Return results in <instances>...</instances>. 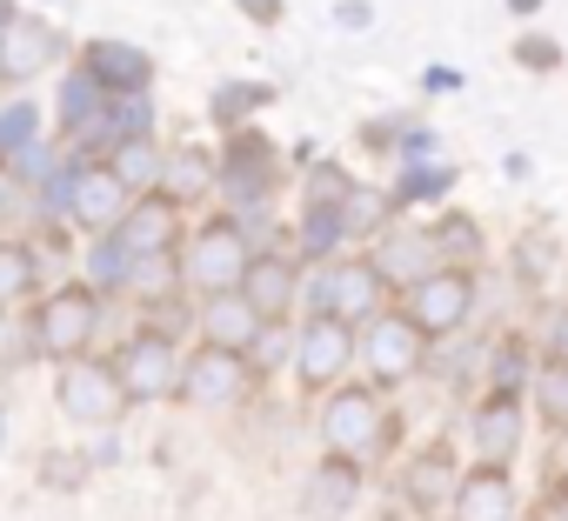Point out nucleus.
<instances>
[{
  "label": "nucleus",
  "instance_id": "obj_1",
  "mask_svg": "<svg viewBox=\"0 0 568 521\" xmlns=\"http://www.w3.org/2000/svg\"><path fill=\"white\" fill-rule=\"evenodd\" d=\"M54 401H61V415L81 421V428H114L134 395H128V381H121V361H88V355H74V361H61Z\"/></svg>",
  "mask_w": 568,
  "mask_h": 521
},
{
  "label": "nucleus",
  "instance_id": "obj_2",
  "mask_svg": "<svg viewBox=\"0 0 568 521\" xmlns=\"http://www.w3.org/2000/svg\"><path fill=\"white\" fill-rule=\"evenodd\" d=\"M94 328H101V295L94 288H61L34 315V348L54 355V361H74V355H88Z\"/></svg>",
  "mask_w": 568,
  "mask_h": 521
},
{
  "label": "nucleus",
  "instance_id": "obj_3",
  "mask_svg": "<svg viewBox=\"0 0 568 521\" xmlns=\"http://www.w3.org/2000/svg\"><path fill=\"white\" fill-rule=\"evenodd\" d=\"M247 241H241V227L234 221H214V227H201L194 234V247H187V282L194 288H207V295H221V288H241V275H247Z\"/></svg>",
  "mask_w": 568,
  "mask_h": 521
},
{
  "label": "nucleus",
  "instance_id": "obj_4",
  "mask_svg": "<svg viewBox=\"0 0 568 521\" xmlns=\"http://www.w3.org/2000/svg\"><path fill=\"white\" fill-rule=\"evenodd\" d=\"M128 201H134V187L114 174V161H74L68 167V214L81 227H114L128 214Z\"/></svg>",
  "mask_w": 568,
  "mask_h": 521
},
{
  "label": "nucleus",
  "instance_id": "obj_5",
  "mask_svg": "<svg viewBox=\"0 0 568 521\" xmlns=\"http://www.w3.org/2000/svg\"><path fill=\"white\" fill-rule=\"evenodd\" d=\"M114 241H121L128 260H134V254H161V247H174V241H181V194L154 187V194L128 201V214L114 221Z\"/></svg>",
  "mask_w": 568,
  "mask_h": 521
},
{
  "label": "nucleus",
  "instance_id": "obj_6",
  "mask_svg": "<svg viewBox=\"0 0 568 521\" xmlns=\"http://www.w3.org/2000/svg\"><path fill=\"white\" fill-rule=\"evenodd\" d=\"M181 395L194 401V408H234L241 395H247V361H241V348H201L187 368H181Z\"/></svg>",
  "mask_w": 568,
  "mask_h": 521
},
{
  "label": "nucleus",
  "instance_id": "obj_7",
  "mask_svg": "<svg viewBox=\"0 0 568 521\" xmlns=\"http://www.w3.org/2000/svg\"><path fill=\"white\" fill-rule=\"evenodd\" d=\"M422 341H428V328L415 315H375L368 321V368L382 381H408L422 368V355H428Z\"/></svg>",
  "mask_w": 568,
  "mask_h": 521
},
{
  "label": "nucleus",
  "instance_id": "obj_8",
  "mask_svg": "<svg viewBox=\"0 0 568 521\" xmlns=\"http://www.w3.org/2000/svg\"><path fill=\"white\" fill-rule=\"evenodd\" d=\"M348 361H355V328H348L342 315H315V321L302 328V341H295V368H302V381L322 388V381H335Z\"/></svg>",
  "mask_w": 568,
  "mask_h": 521
},
{
  "label": "nucleus",
  "instance_id": "obj_9",
  "mask_svg": "<svg viewBox=\"0 0 568 521\" xmlns=\"http://www.w3.org/2000/svg\"><path fill=\"white\" fill-rule=\"evenodd\" d=\"M121 381H128L134 401H161L168 388H181V355H174V341H168V335H134V341L121 348Z\"/></svg>",
  "mask_w": 568,
  "mask_h": 521
},
{
  "label": "nucleus",
  "instance_id": "obj_10",
  "mask_svg": "<svg viewBox=\"0 0 568 521\" xmlns=\"http://www.w3.org/2000/svg\"><path fill=\"white\" fill-rule=\"evenodd\" d=\"M322 435H328L335 454H368V448L382 441V401H375L368 388L335 395V401L322 408Z\"/></svg>",
  "mask_w": 568,
  "mask_h": 521
},
{
  "label": "nucleus",
  "instance_id": "obj_11",
  "mask_svg": "<svg viewBox=\"0 0 568 521\" xmlns=\"http://www.w3.org/2000/svg\"><path fill=\"white\" fill-rule=\"evenodd\" d=\"M54 61H61V34H54L48 21L14 14L8 28H0V81H34V74L54 68Z\"/></svg>",
  "mask_w": 568,
  "mask_h": 521
},
{
  "label": "nucleus",
  "instance_id": "obj_12",
  "mask_svg": "<svg viewBox=\"0 0 568 521\" xmlns=\"http://www.w3.org/2000/svg\"><path fill=\"white\" fill-rule=\"evenodd\" d=\"M261 321H267V315H261L241 288H221V295L201 308V335H207L214 348H241V355L261 341Z\"/></svg>",
  "mask_w": 568,
  "mask_h": 521
},
{
  "label": "nucleus",
  "instance_id": "obj_13",
  "mask_svg": "<svg viewBox=\"0 0 568 521\" xmlns=\"http://www.w3.org/2000/svg\"><path fill=\"white\" fill-rule=\"evenodd\" d=\"M81 68H88L108 94H141V88L154 81V61H148L141 48H128V41H88Z\"/></svg>",
  "mask_w": 568,
  "mask_h": 521
},
{
  "label": "nucleus",
  "instance_id": "obj_14",
  "mask_svg": "<svg viewBox=\"0 0 568 521\" xmlns=\"http://www.w3.org/2000/svg\"><path fill=\"white\" fill-rule=\"evenodd\" d=\"M267 181H274V154L261 147V134H234V147H227V167H221V187H227V201L254 207V201H267Z\"/></svg>",
  "mask_w": 568,
  "mask_h": 521
},
{
  "label": "nucleus",
  "instance_id": "obj_15",
  "mask_svg": "<svg viewBox=\"0 0 568 521\" xmlns=\"http://www.w3.org/2000/svg\"><path fill=\"white\" fill-rule=\"evenodd\" d=\"M468 302H475V282H468V275H428V282L415 288V321H422L428 335H448V328L468 321Z\"/></svg>",
  "mask_w": 568,
  "mask_h": 521
},
{
  "label": "nucleus",
  "instance_id": "obj_16",
  "mask_svg": "<svg viewBox=\"0 0 568 521\" xmlns=\"http://www.w3.org/2000/svg\"><path fill=\"white\" fill-rule=\"evenodd\" d=\"M382 268L375 260H348V268H328V315H342V321H368L375 308H382Z\"/></svg>",
  "mask_w": 568,
  "mask_h": 521
},
{
  "label": "nucleus",
  "instance_id": "obj_17",
  "mask_svg": "<svg viewBox=\"0 0 568 521\" xmlns=\"http://www.w3.org/2000/svg\"><path fill=\"white\" fill-rule=\"evenodd\" d=\"M355 494H362V468L355 461H322L315 474H308V494H302V508L315 514V521H335V514H348L355 508Z\"/></svg>",
  "mask_w": 568,
  "mask_h": 521
},
{
  "label": "nucleus",
  "instance_id": "obj_18",
  "mask_svg": "<svg viewBox=\"0 0 568 521\" xmlns=\"http://www.w3.org/2000/svg\"><path fill=\"white\" fill-rule=\"evenodd\" d=\"M241 295L274 321L281 308L295 302V260H288V254H254V260H247V275H241Z\"/></svg>",
  "mask_w": 568,
  "mask_h": 521
},
{
  "label": "nucleus",
  "instance_id": "obj_19",
  "mask_svg": "<svg viewBox=\"0 0 568 521\" xmlns=\"http://www.w3.org/2000/svg\"><path fill=\"white\" fill-rule=\"evenodd\" d=\"M508 514H515V488L495 461L455 488V521H508Z\"/></svg>",
  "mask_w": 568,
  "mask_h": 521
},
{
  "label": "nucleus",
  "instance_id": "obj_20",
  "mask_svg": "<svg viewBox=\"0 0 568 521\" xmlns=\"http://www.w3.org/2000/svg\"><path fill=\"white\" fill-rule=\"evenodd\" d=\"M475 448H481V461H515V448H521V408H515V395L501 388L481 415H475Z\"/></svg>",
  "mask_w": 568,
  "mask_h": 521
},
{
  "label": "nucleus",
  "instance_id": "obj_21",
  "mask_svg": "<svg viewBox=\"0 0 568 521\" xmlns=\"http://www.w3.org/2000/svg\"><path fill=\"white\" fill-rule=\"evenodd\" d=\"M435 234H388L382 241V254H375V268L388 275V282H408V288H422L428 275H435Z\"/></svg>",
  "mask_w": 568,
  "mask_h": 521
},
{
  "label": "nucleus",
  "instance_id": "obj_22",
  "mask_svg": "<svg viewBox=\"0 0 568 521\" xmlns=\"http://www.w3.org/2000/svg\"><path fill=\"white\" fill-rule=\"evenodd\" d=\"M181 282H187V268H174V247H161V254H134V260H128V288H134L141 302H168Z\"/></svg>",
  "mask_w": 568,
  "mask_h": 521
},
{
  "label": "nucleus",
  "instance_id": "obj_23",
  "mask_svg": "<svg viewBox=\"0 0 568 521\" xmlns=\"http://www.w3.org/2000/svg\"><path fill=\"white\" fill-rule=\"evenodd\" d=\"M114 174H121L134 194H154L161 174H168V161H161V147H154L148 134H134V141H114Z\"/></svg>",
  "mask_w": 568,
  "mask_h": 521
},
{
  "label": "nucleus",
  "instance_id": "obj_24",
  "mask_svg": "<svg viewBox=\"0 0 568 521\" xmlns=\"http://www.w3.org/2000/svg\"><path fill=\"white\" fill-rule=\"evenodd\" d=\"M34 282H41V260H34V247H21V241H0V308L28 302V295H34Z\"/></svg>",
  "mask_w": 568,
  "mask_h": 521
},
{
  "label": "nucleus",
  "instance_id": "obj_25",
  "mask_svg": "<svg viewBox=\"0 0 568 521\" xmlns=\"http://www.w3.org/2000/svg\"><path fill=\"white\" fill-rule=\"evenodd\" d=\"M101 108H108V88H101V81H94L88 68H74V81H68V94H61V121H68V127L81 134V127H88V121H94Z\"/></svg>",
  "mask_w": 568,
  "mask_h": 521
},
{
  "label": "nucleus",
  "instance_id": "obj_26",
  "mask_svg": "<svg viewBox=\"0 0 568 521\" xmlns=\"http://www.w3.org/2000/svg\"><path fill=\"white\" fill-rule=\"evenodd\" d=\"M448 474H455V468H448V448H435V454H422V461L408 468V501L435 514V501L448 494Z\"/></svg>",
  "mask_w": 568,
  "mask_h": 521
},
{
  "label": "nucleus",
  "instance_id": "obj_27",
  "mask_svg": "<svg viewBox=\"0 0 568 521\" xmlns=\"http://www.w3.org/2000/svg\"><path fill=\"white\" fill-rule=\"evenodd\" d=\"M41 147V108L34 101H14L0 114V154H34Z\"/></svg>",
  "mask_w": 568,
  "mask_h": 521
},
{
  "label": "nucleus",
  "instance_id": "obj_28",
  "mask_svg": "<svg viewBox=\"0 0 568 521\" xmlns=\"http://www.w3.org/2000/svg\"><path fill=\"white\" fill-rule=\"evenodd\" d=\"M342 234H348V214H342V207L308 201V214H302V254H328Z\"/></svg>",
  "mask_w": 568,
  "mask_h": 521
},
{
  "label": "nucleus",
  "instance_id": "obj_29",
  "mask_svg": "<svg viewBox=\"0 0 568 521\" xmlns=\"http://www.w3.org/2000/svg\"><path fill=\"white\" fill-rule=\"evenodd\" d=\"M214 181V167H207V154H194V147H181V154H168V174H161V187L168 194H201Z\"/></svg>",
  "mask_w": 568,
  "mask_h": 521
},
{
  "label": "nucleus",
  "instance_id": "obj_30",
  "mask_svg": "<svg viewBox=\"0 0 568 521\" xmlns=\"http://www.w3.org/2000/svg\"><path fill=\"white\" fill-rule=\"evenodd\" d=\"M267 101H274V88L234 81V88H221V94H214V121H241V114H254V108H267Z\"/></svg>",
  "mask_w": 568,
  "mask_h": 521
},
{
  "label": "nucleus",
  "instance_id": "obj_31",
  "mask_svg": "<svg viewBox=\"0 0 568 521\" xmlns=\"http://www.w3.org/2000/svg\"><path fill=\"white\" fill-rule=\"evenodd\" d=\"M435 247H442V254H462V260H468V254L481 247V227H475L468 214H448V221L435 227Z\"/></svg>",
  "mask_w": 568,
  "mask_h": 521
},
{
  "label": "nucleus",
  "instance_id": "obj_32",
  "mask_svg": "<svg viewBox=\"0 0 568 521\" xmlns=\"http://www.w3.org/2000/svg\"><path fill=\"white\" fill-rule=\"evenodd\" d=\"M348 194H355V181H348L335 161H328V167H315V181H308V201H322V207H342Z\"/></svg>",
  "mask_w": 568,
  "mask_h": 521
},
{
  "label": "nucleus",
  "instance_id": "obj_33",
  "mask_svg": "<svg viewBox=\"0 0 568 521\" xmlns=\"http://www.w3.org/2000/svg\"><path fill=\"white\" fill-rule=\"evenodd\" d=\"M342 214H348V234H368V227L382 221V201H375V187H355V194L342 201Z\"/></svg>",
  "mask_w": 568,
  "mask_h": 521
},
{
  "label": "nucleus",
  "instance_id": "obj_34",
  "mask_svg": "<svg viewBox=\"0 0 568 521\" xmlns=\"http://www.w3.org/2000/svg\"><path fill=\"white\" fill-rule=\"evenodd\" d=\"M535 395H541V415H568V361H555Z\"/></svg>",
  "mask_w": 568,
  "mask_h": 521
},
{
  "label": "nucleus",
  "instance_id": "obj_35",
  "mask_svg": "<svg viewBox=\"0 0 568 521\" xmlns=\"http://www.w3.org/2000/svg\"><path fill=\"white\" fill-rule=\"evenodd\" d=\"M442 187H448V167H435V174H428V167H415V174L402 181V201H435Z\"/></svg>",
  "mask_w": 568,
  "mask_h": 521
},
{
  "label": "nucleus",
  "instance_id": "obj_36",
  "mask_svg": "<svg viewBox=\"0 0 568 521\" xmlns=\"http://www.w3.org/2000/svg\"><path fill=\"white\" fill-rule=\"evenodd\" d=\"M234 8H241L247 21H261V28H274V21H281V0H234Z\"/></svg>",
  "mask_w": 568,
  "mask_h": 521
},
{
  "label": "nucleus",
  "instance_id": "obj_37",
  "mask_svg": "<svg viewBox=\"0 0 568 521\" xmlns=\"http://www.w3.org/2000/svg\"><path fill=\"white\" fill-rule=\"evenodd\" d=\"M495 381H501V388L521 381V348H501V355H495Z\"/></svg>",
  "mask_w": 568,
  "mask_h": 521
},
{
  "label": "nucleus",
  "instance_id": "obj_38",
  "mask_svg": "<svg viewBox=\"0 0 568 521\" xmlns=\"http://www.w3.org/2000/svg\"><path fill=\"white\" fill-rule=\"evenodd\" d=\"M335 21H342V28H368V8H362V0H342Z\"/></svg>",
  "mask_w": 568,
  "mask_h": 521
},
{
  "label": "nucleus",
  "instance_id": "obj_39",
  "mask_svg": "<svg viewBox=\"0 0 568 521\" xmlns=\"http://www.w3.org/2000/svg\"><path fill=\"white\" fill-rule=\"evenodd\" d=\"M521 61H528V68H548V61H555V48H548V41H528V48H521Z\"/></svg>",
  "mask_w": 568,
  "mask_h": 521
},
{
  "label": "nucleus",
  "instance_id": "obj_40",
  "mask_svg": "<svg viewBox=\"0 0 568 521\" xmlns=\"http://www.w3.org/2000/svg\"><path fill=\"white\" fill-rule=\"evenodd\" d=\"M8 194H14V167H8V154H0V214H8Z\"/></svg>",
  "mask_w": 568,
  "mask_h": 521
},
{
  "label": "nucleus",
  "instance_id": "obj_41",
  "mask_svg": "<svg viewBox=\"0 0 568 521\" xmlns=\"http://www.w3.org/2000/svg\"><path fill=\"white\" fill-rule=\"evenodd\" d=\"M555 355L568 361V308H561V321H555Z\"/></svg>",
  "mask_w": 568,
  "mask_h": 521
},
{
  "label": "nucleus",
  "instance_id": "obj_42",
  "mask_svg": "<svg viewBox=\"0 0 568 521\" xmlns=\"http://www.w3.org/2000/svg\"><path fill=\"white\" fill-rule=\"evenodd\" d=\"M508 8H515V14H535V0H508Z\"/></svg>",
  "mask_w": 568,
  "mask_h": 521
},
{
  "label": "nucleus",
  "instance_id": "obj_43",
  "mask_svg": "<svg viewBox=\"0 0 568 521\" xmlns=\"http://www.w3.org/2000/svg\"><path fill=\"white\" fill-rule=\"evenodd\" d=\"M8 21H14V8H8V0H0V28H8Z\"/></svg>",
  "mask_w": 568,
  "mask_h": 521
},
{
  "label": "nucleus",
  "instance_id": "obj_44",
  "mask_svg": "<svg viewBox=\"0 0 568 521\" xmlns=\"http://www.w3.org/2000/svg\"><path fill=\"white\" fill-rule=\"evenodd\" d=\"M0 441H8V408H0Z\"/></svg>",
  "mask_w": 568,
  "mask_h": 521
}]
</instances>
